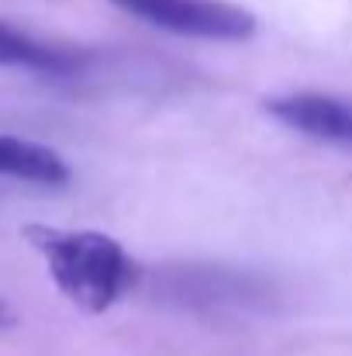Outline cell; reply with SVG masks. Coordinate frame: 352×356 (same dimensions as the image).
I'll list each match as a JSON object with an SVG mask.
<instances>
[{"instance_id": "cell-2", "label": "cell", "mask_w": 352, "mask_h": 356, "mask_svg": "<svg viewBox=\"0 0 352 356\" xmlns=\"http://www.w3.org/2000/svg\"><path fill=\"white\" fill-rule=\"evenodd\" d=\"M115 7L187 38L245 42L255 35V17L225 0H111Z\"/></svg>"}, {"instance_id": "cell-6", "label": "cell", "mask_w": 352, "mask_h": 356, "mask_svg": "<svg viewBox=\"0 0 352 356\" xmlns=\"http://www.w3.org/2000/svg\"><path fill=\"white\" fill-rule=\"evenodd\" d=\"M10 322H14V312L7 308V301H0V329H3V325H10Z\"/></svg>"}, {"instance_id": "cell-1", "label": "cell", "mask_w": 352, "mask_h": 356, "mask_svg": "<svg viewBox=\"0 0 352 356\" xmlns=\"http://www.w3.org/2000/svg\"><path fill=\"white\" fill-rule=\"evenodd\" d=\"M21 236L45 259L59 294L87 315L111 312L142 280V266L115 236L56 225H24Z\"/></svg>"}, {"instance_id": "cell-4", "label": "cell", "mask_w": 352, "mask_h": 356, "mask_svg": "<svg viewBox=\"0 0 352 356\" xmlns=\"http://www.w3.org/2000/svg\"><path fill=\"white\" fill-rule=\"evenodd\" d=\"M0 66L3 70H28V73H42V76H69L83 66L80 56H73L69 49L49 45L7 21H0Z\"/></svg>"}, {"instance_id": "cell-5", "label": "cell", "mask_w": 352, "mask_h": 356, "mask_svg": "<svg viewBox=\"0 0 352 356\" xmlns=\"http://www.w3.org/2000/svg\"><path fill=\"white\" fill-rule=\"evenodd\" d=\"M0 177L10 180H24V184H42V187H62L69 184V163L31 138H17V135H0Z\"/></svg>"}, {"instance_id": "cell-3", "label": "cell", "mask_w": 352, "mask_h": 356, "mask_svg": "<svg viewBox=\"0 0 352 356\" xmlns=\"http://www.w3.org/2000/svg\"><path fill=\"white\" fill-rule=\"evenodd\" d=\"M266 115L280 121L283 128L328 142L352 152V101L335 94H318V90H297V94H276L262 101Z\"/></svg>"}]
</instances>
